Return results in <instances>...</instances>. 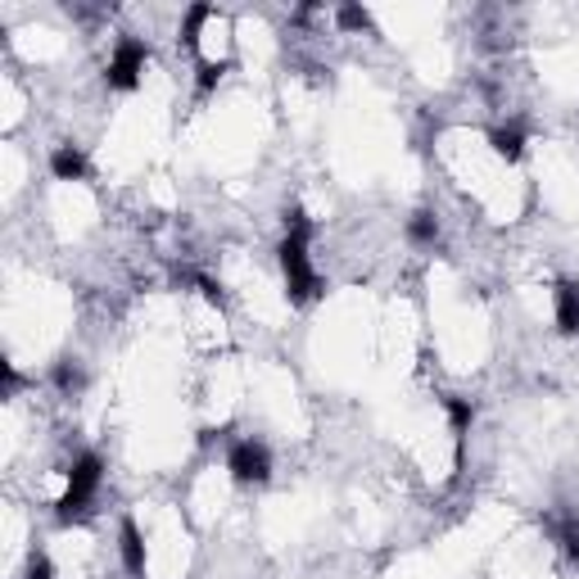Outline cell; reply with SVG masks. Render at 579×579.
I'll return each mask as SVG.
<instances>
[{"mask_svg":"<svg viewBox=\"0 0 579 579\" xmlns=\"http://www.w3.org/2000/svg\"><path fill=\"white\" fill-rule=\"evenodd\" d=\"M313 218L295 204V209H285V240L276 245V259H281V276H285V299L304 308L313 299H322V281L313 272Z\"/></svg>","mask_w":579,"mask_h":579,"instance_id":"cell-1","label":"cell"},{"mask_svg":"<svg viewBox=\"0 0 579 579\" xmlns=\"http://www.w3.org/2000/svg\"><path fill=\"white\" fill-rule=\"evenodd\" d=\"M227 60H200V69H196V95L204 101V95H213L218 86H222V77H227Z\"/></svg>","mask_w":579,"mask_h":579,"instance_id":"cell-11","label":"cell"},{"mask_svg":"<svg viewBox=\"0 0 579 579\" xmlns=\"http://www.w3.org/2000/svg\"><path fill=\"white\" fill-rule=\"evenodd\" d=\"M552 317L561 335H579V281H557L552 290Z\"/></svg>","mask_w":579,"mask_h":579,"instance_id":"cell-7","label":"cell"},{"mask_svg":"<svg viewBox=\"0 0 579 579\" xmlns=\"http://www.w3.org/2000/svg\"><path fill=\"white\" fill-rule=\"evenodd\" d=\"M55 385H60V390L64 394H77L82 390V385H86V376H82V367L73 362V358H64V362H55V376H51Z\"/></svg>","mask_w":579,"mask_h":579,"instance_id":"cell-13","label":"cell"},{"mask_svg":"<svg viewBox=\"0 0 579 579\" xmlns=\"http://www.w3.org/2000/svg\"><path fill=\"white\" fill-rule=\"evenodd\" d=\"M145 64H150V45L136 41V36H118L114 55L105 64V86L109 91H136L145 77Z\"/></svg>","mask_w":579,"mask_h":579,"instance_id":"cell-3","label":"cell"},{"mask_svg":"<svg viewBox=\"0 0 579 579\" xmlns=\"http://www.w3.org/2000/svg\"><path fill=\"white\" fill-rule=\"evenodd\" d=\"M101 480H105V457L101 453H77L69 466V485L55 498V516L69 525L73 516H82L91 507V498L101 494Z\"/></svg>","mask_w":579,"mask_h":579,"instance_id":"cell-2","label":"cell"},{"mask_svg":"<svg viewBox=\"0 0 579 579\" xmlns=\"http://www.w3.org/2000/svg\"><path fill=\"white\" fill-rule=\"evenodd\" d=\"M489 145L503 164H520L525 159V123H507V127H494L489 131Z\"/></svg>","mask_w":579,"mask_h":579,"instance_id":"cell-9","label":"cell"},{"mask_svg":"<svg viewBox=\"0 0 579 579\" xmlns=\"http://www.w3.org/2000/svg\"><path fill=\"white\" fill-rule=\"evenodd\" d=\"M408 240L412 245H434V240H440V222H434V213H412L408 218Z\"/></svg>","mask_w":579,"mask_h":579,"instance_id":"cell-12","label":"cell"},{"mask_svg":"<svg viewBox=\"0 0 579 579\" xmlns=\"http://www.w3.org/2000/svg\"><path fill=\"white\" fill-rule=\"evenodd\" d=\"M557 539H561V552H566L570 561H579V520H575V516H561V520H557Z\"/></svg>","mask_w":579,"mask_h":579,"instance_id":"cell-14","label":"cell"},{"mask_svg":"<svg viewBox=\"0 0 579 579\" xmlns=\"http://www.w3.org/2000/svg\"><path fill=\"white\" fill-rule=\"evenodd\" d=\"M227 471L235 485H267V475H272V453L267 444L259 440H235L227 449Z\"/></svg>","mask_w":579,"mask_h":579,"instance_id":"cell-4","label":"cell"},{"mask_svg":"<svg viewBox=\"0 0 579 579\" xmlns=\"http://www.w3.org/2000/svg\"><path fill=\"white\" fill-rule=\"evenodd\" d=\"M335 23H340L345 32H367L371 28V14L362 6H340V14H335Z\"/></svg>","mask_w":579,"mask_h":579,"instance_id":"cell-15","label":"cell"},{"mask_svg":"<svg viewBox=\"0 0 579 579\" xmlns=\"http://www.w3.org/2000/svg\"><path fill=\"white\" fill-rule=\"evenodd\" d=\"M28 579H60V575H55L51 557H45V552H32V561H28Z\"/></svg>","mask_w":579,"mask_h":579,"instance_id":"cell-16","label":"cell"},{"mask_svg":"<svg viewBox=\"0 0 579 579\" xmlns=\"http://www.w3.org/2000/svg\"><path fill=\"white\" fill-rule=\"evenodd\" d=\"M196 285L204 290V299H209V304H218V308L227 304V295H222V285H218L213 276H204V272H200V276H196Z\"/></svg>","mask_w":579,"mask_h":579,"instance_id":"cell-17","label":"cell"},{"mask_svg":"<svg viewBox=\"0 0 579 579\" xmlns=\"http://www.w3.org/2000/svg\"><path fill=\"white\" fill-rule=\"evenodd\" d=\"M444 412H449V430H453V471H466V440H471V425H475V403L444 394Z\"/></svg>","mask_w":579,"mask_h":579,"instance_id":"cell-5","label":"cell"},{"mask_svg":"<svg viewBox=\"0 0 579 579\" xmlns=\"http://www.w3.org/2000/svg\"><path fill=\"white\" fill-rule=\"evenodd\" d=\"M209 19H213L209 6H190V10H186V19H181V45H186L190 55H200V28H204Z\"/></svg>","mask_w":579,"mask_h":579,"instance_id":"cell-10","label":"cell"},{"mask_svg":"<svg viewBox=\"0 0 579 579\" xmlns=\"http://www.w3.org/2000/svg\"><path fill=\"white\" fill-rule=\"evenodd\" d=\"M118 557L131 579H145V535L131 516H123V525H118Z\"/></svg>","mask_w":579,"mask_h":579,"instance_id":"cell-6","label":"cell"},{"mask_svg":"<svg viewBox=\"0 0 579 579\" xmlns=\"http://www.w3.org/2000/svg\"><path fill=\"white\" fill-rule=\"evenodd\" d=\"M51 177L55 181H86L91 177V164L77 145H55L51 150Z\"/></svg>","mask_w":579,"mask_h":579,"instance_id":"cell-8","label":"cell"}]
</instances>
